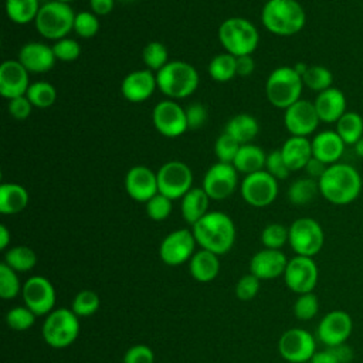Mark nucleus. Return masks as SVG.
Instances as JSON below:
<instances>
[{
  "label": "nucleus",
  "mask_w": 363,
  "mask_h": 363,
  "mask_svg": "<svg viewBox=\"0 0 363 363\" xmlns=\"http://www.w3.org/2000/svg\"><path fill=\"white\" fill-rule=\"evenodd\" d=\"M288 261L281 250L264 248L252 255L250 272L259 279H274L284 275Z\"/></svg>",
  "instance_id": "23"
},
{
  "label": "nucleus",
  "mask_w": 363,
  "mask_h": 363,
  "mask_svg": "<svg viewBox=\"0 0 363 363\" xmlns=\"http://www.w3.org/2000/svg\"><path fill=\"white\" fill-rule=\"evenodd\" d=\"M332 352L335 353L336 359L339 360V363H350L354 357V353H353V349L346 345V343H342V345H337V346H333L330 347Z\"/></svg>",
  "instance_id": "58"
},
{
  "label": "nucleus",
  "mask_w": 363,
  "mask_h": 363,
  "mask_svg": "<svg viewBox=\"0 0 363 363\" xmlns=\"http://www.w3.org/2000/svg\"><path fill=\"white\" fill-rule=\"evenodd\" d=\"M326 167H328V164H325L323 162H320L319 159H316V157L312 156V159L308 162V164L305 166L303 170L306 172L308 177L315 179V180H319L320 176L325 173Z\"/></svg>",
  "instance_id": "55"
},
{
  "label": "nucleus",
  "mask_w": 363,
  "mask_h": 363,
  "mask_svg": "<svg viewBox=\"0 0 363 363\" xmlns=\"http://www.w3.org/2000/svg\"><path fill=\"white\" fill-rule=\"evenodd\" d=\"M319 312V301L313 292L302 294L294 303V315L299 320H311Z\"/></svg>",
  "instance_id": "45"
},
{
  "label": "nucleus",
  "mask_w": 363,
  "mask_h": 363,
  "mask_svg": "<svg viewBox=\"0 0 363 363\" xmlns=\"http://www.w3.org/2000/svg\"><path fill=\"white\" fill-rule=\"evenodd\" d=\"M52 51H54L57 60L71 62V61H75L79 57L81 45L77 40L65 37V38H61V40L54 43Z\"/></svg>",
  "instance_id": "49"
},
{
  "label": "nucleus",
  "mask_w": 363,
  "mask_h": 363,
  "mask_svg": "<svg viewBox=\"0 0 363 363\" xmlns=\"http://www.w3.org/2000/svg\"><path fill=\"white\" fill-rule=\"evenodd\" d=\"M101 305V299L96 292L91 289H84L78 292L72 301V312L78 318H86L94 315Z\"/></svg>",
  "instance_id": "41"
},
{
  "label": "nucleus",
  "mask_w": 363,
  "mask_h": 363,
  "mask_svg": "<svg viewBox=\"0 0 363 363\" xmlns=\"http://www.w3.org/2000/svg\"><path fill=\"white\" fill-rule=\"evenodd\" d=\"M121 1H132V0H121Z\"/></svg>",
  "instance_id": "63"
},
{
  "label": "nucleus",
  "mask_w": 363,
  "mask_h": 363,
  "mask_svg": "<svg viewBox=\"0 0 363 363\" xmlns=\"http://www.w3.org/2000/svg\"><path fill=\"white\" fill-rule=\"evenodd\" d=\"M55 1H61V3H67V4H68V3L72 1V0H55Z\"/></svg>",
  "instance_id": "62"
},
{
  "label": "nucleus",
  "mask_w": 363,
  "mask_h": 363,
  "mask_svg": "<svg viewBox=\"0 0 363 363\" xmlns=\"http://www.w3.org/2000/svg\"><path fill=\"white\" fill-rule=\"evenodd\" d=\"M23 299L27 308L37 316H43L54 311L57 295L52 284L47 278L34 275L23 285Z\"/></svg>",
  "instance_id": "17"
},
{
  "label": "nucleus",
  "mask_w": 363,
  "mask_h": 363,
  "mask_svg": "<svg viewBox=\"0 0 363 363\" xmlns=\"http://www.w3.org/2000/svg\"><path fill=\"white\" fill-rule=\"evenodd\" d=\"M196 244L193 231L187 228L174 230L163 238L159 247V255L166 265L177 267L190 261L194 254Z\"/></svg>",
  "instance_id": "15"
},
{
  "label": "nucleus",
  "mask_w": 363,
  "mask_h": 363,
  "mask_svg": "<svg viewBox=\"0 0 363 363\" xmlns=\"http://www.w3.org/2000/svg\"><path fill=\"white\" fill-rule=\"evenodd\" d=\"M41 333L45 343L51 347H67L72 345L79 335V319L72 311L57 308L47 315Z\"/></svg>",
  "instance_id": "8"
},
{
  "label": "nucleus",
  "mask_w": 363,
  "mask_h": 363,
  "mask_svg": "<svg viewBox=\"0 0 363 363\" xmlns=\"http://www.w3.org/2000/svg\"><path fill=\"white\" fill-rule=\"evenodd\" d=\"M302 81H303L305 86H308L309 89L316 91L319 94L332 86L333 75L323 65H311L302 74Z\"/></svg>",
  "instance_id": "39"
},
{
  "label": "nucleus",
  "mask_w": 363,
  "mask_h": 363,
  "mask_svg": "<svg viewBox=\"0 0 363 363\" xmlns=\"http://www.w3.org/2000/svg\"><path fill=\"white\" fill-rule=\"evenodd\" d=\"M265 1H268V0H265Z\"/></svg>",
  "instance_id": "64"
},
{
  "label": "nucleus",
  "mask_w": 363,
  "mask_h": 363,
  "mask_svg": "<svg viewBox=\"0 0 363 363\" xmlns=\"http://www.w3.org/2000/svg\"><path fill=\"white\" fill-rule=\"evenodd\" d=\"M7 109H9V113L14 119L26 121L31 113L33 104L30 102V99L26 95H23V96H17V98L10 99L9 105H7Z\"/></svg>",
  "instance_id": "53"
},
{
  "label": "nucleus",
  "mask_w": 363,
  "mask_h": 363,
  "mask_svg": "<svg viewBox=\"0 0 363 363\" xmlns=\"http://www.w3.org/2000/svg\"><path fill=\"white\" fill-rule=\"evenodd\" d=\"M189 269L196 281L210 282L218 275L220 271L218 255L201 248L200 251H196L190 258Z\"/></svg>",
  "instance_id": "28"
},
{
  "label": "nucleus",
  "mask_w": 363,
  "mask_h": 363,
  "mask_svg": "<svg viewBox=\"0 0 363 363\" xmlns=\"http://www.w3.org/2000/svg\"><path fill=\"white\" fill-rule=\"evenodd\" d=\"M191 231L203 250L217 255L228 252L235 241V225L223 211H208L193 225Z\"/></svg>",
  "instance_id": "2"
},
{
  "label": "nucleus",
  "mask_w": 363,
  "mask_h": 363,
  "mask_svg": "<svg viewBox=\"0 0 363 363\" xmlns=\"http://www.w3.org/2000/svg\"><path fill=\"white\" fill-rule=\"evenodd\" d=\"M259 278L252 275L251 272L241 277L235 285V295L241 301H250L257 296L259 291Z\"/></svg>",
  "instance_id": "51"
},
{
  "label": "nucleus",
  "mask_w": 363,
  "mask_h": 363,
  "mask_svg": "<svg viewBox=\"0 0 363 363\" xmlns=\"http://www.w3.org/2000/svg\"><path fill=\"white\" fill-rule=\"evenodd\" d=\"M157 88L170 99H182L190 96L199 86L197 69L186 61H169L156 72Z\"/></svg>",
  "instance_id": "4"
},
{
  "label": "nucleus",
  "mask_w": 363,
  "mask_h": 363,
  "mask_svg": "<svg viewBox=\"0 0 363 363\" xmlns=\"http://www.w3.org/2000/svg\"><path fill=\"white\" fill-rule=\"evenodd\" d=\"M26 96L30 99L33 106L44 109L50 108L57 99V89L47 81H37L30 84Z\"/></svg>",
  "instance_id": "38"
},
{
  "label": "nucleus",
  "mask_w": 363,
  "mask_h": 363,
  "mask_svg": "<svg viewBox=\"0 0 363 363\" xmlns=\"http://www.w3.org/2000/svg\"><path fill=\"white\" fill-rule=\"evenodd\" d=\"M319 193L329 203L346 206L353 203L362 191V177L359 172L346 163L329 164L318 180Z\"/></svg>",
  "instance_id": "1"
},
{
  "label": "nucleus",
  "mask_w": 363,
  "mask_h": 363,
  "mask_svg": "<svg viewBox=\"0 0 363 363\" xmlns=\"http://www.w3.org/2000/svg\"><path fill=\"white\" fill-rule=\"evenodd\" d=\"M55 60L52 47L38 41H30L18 51V61L28 72H47L54 67Z\"/></svg>",
  "instance_id": "24"
},
{
  "label": "nucleus",
  "mask_w": 363,
  "mask_h": 363,
  "mask_svg": "<svg viewBox=\"0 0 363 363\" xmlns=\"http://www.w3.org/2000/svg\"><path fill=\"white\" fill-rule=\"evenodd\" d=\"M282 157L291 172L302 170L312 159V143L303 136L288 138L281 147Z\"/></svg>",
  "instance_id": "27"
},
{
  "label": "nucleus",
  "mask_w": 363,
  "mask_h": 363,
  "mask_svg": "<svg viewBox=\"0 0 363 363\" xmlns=\"http://www.w3.org/2000/svg\"><path fill=\"white\" fill-rule=\"evenodd\" d=\"M40 7L38 0H6V14L16 24L35 21Z\"/></svg>",
  "instance_id": "34"
},
{
  "label": "nucleus",
  "mask_w": 363,
  "mask_h": 363,
  "mask_svg": "<svg viewBox=\"0 0 363 363\" xmlns=\"http://www.w3.org/2000/svg\"><path fill=\"white\" fill-rule=\"evenodd\" d=\"M9 242H10V231L4 224H1L0 225V248L6 250Z\"/></svg>",
  "instance_id": "60"
},
{
  "label": "nucleus",
  "mask_w": 363,
  "mask_h": 363,
  "mask_svg": "<svg viewBox=\"0 0 363 363\" xmlns=\"http://www.w3.org/2000/svg\"><path fill=\"white\" fill-rule=\"evenodd\" d=\"M254 68H255V64L251 55L237 57V75L248 77L254 72Z\"/></svg>",
  "instance_id": "56"
},
{
  "label": "nucleus",
  "mask_w": 363,
  "mask_h": 363,
  "mask_svg": "<svg viewBox=\"0 0 363 363\" xmlns=\"http://www.w3.org/2000/svg\"><path fill=\"white\" fill-rule=\"evenodd\" d=\"M265 162H267V155L259 146L252 143H245L240 146L231 164L235 167L237 172L244 173L247 176V174L264 170Z\"/></svg>",
  "instance_id": "30"
},
{
  "label": "nucleus",
  "mask_w": 363,
  "mask_h": 363,
  "mask_svg": "<svg viewBox=\"0 0 363 363\" xmlns=\"http://www.w3.org/2000/svg\"><path fill=\"white\" fill-rule=\"evenodd\" d=\"M30 86L28 71L18 60H6L0 65V94L6 99L26 95Z\"/></svg>",
  "instance_id": "21"
},
{
  "label": "nucleus",
  "mask_w": 363,
  "mask_h": 363,
  "mask_svg": "<svg viewBox=\"0 0 363 363\" xmlns=\"http://www.w3.org/2000/svg\"><path fill=\"white\" fill-rule=\"evenodd\" d=\"M208 200L210 197L203 187H191L182 197V216L184 221L193 227L201 217H204L208 213Z\"/></svg>",
  "instance_id": "29"
},
{
  "label": "nucleus",
  "mask_w": 363,
  "mask_h": 363,
  "mask_svg": "<svg viewBox=\"0 0 363 363\" xmlns=\"http://www.w3.org/2000/svg\"><path fill=\"white\" fill-rule=\"evenodd\" d=\"M278 352L291 363L311 362L312 356L316 353V342L311 332L301 328H292L285 330L279 337Z\"/></svg>",
  "instance_id": "12"
},
{
  "label": "nucleus",
  "mask_w": 363,
  "mask_h": 363,
  "mask_svg": "<svg viewBox=\"0 0 363 363\" xmlns=\"http://www.w3.org/2000/svg\"><path fill=\"white\" fill-rule=\"evenodd\" d=\"M265 169L267 172L274 176L277 180H281V179H286L291 173V170L288 169L284 157H282V153H281V149H277V150H272L267 155V162H265Z\"/></svg>",
  "instance_id": "50"
},
{
  "label": "nucleus",
  "mask_w": 363,
  "mask_h": 363,
  "mask_svg": "<svg viewBox=\"0 0 363 363\" xmlns=\"http://www.w3.org/2000/svg\"><path fill=\"white\" fill-rule=\"evenodd\" d=\"M261 20L269 33L288 37L303 28L306 14L296 0H268L261 10Z\"/></svg>",
  "instance_id": "3"
},
{
  "label": "nucleus",
  "mask_w": 363,
  "mask_h": 363,
  "mask_svg": "<svg viewBox=\"0 0 363 363\" xmlns=\"http://www.w3.org/2000/svg\"><path fill=\"white\" fill-rule=\"evenodd\" d=\"M218 38L225 50L234 57L251 55L258 47L259 34L257 27L244 17H230L218 28Z\"/></svg>",
  "instance_id": "5"
},
{
  "label": "nucleus",
  "mask_w": 363,
  "mask_h": 363,
  "mask_svg": "<svg viewBox=\"0 0 363 363\" xmlns=\"http://www.w3.org/2000/svg\"><path fill=\"white\" fill-rule=\"evenodd\" d=\"M4 262L16 272H26L35 267L37 255L30 247L16 245L6 252Z\"/></svg>",
  "instance_id": "37"
},
{
  "label": "nucleus",
  "mask_w": 363,
  "mask_h": 363,
  "mask_svg": "<svg viewBox=\"0 0 363 363\" xmlns=\"http://www.w3.org/2000/svg\"><path fill=\"white\" fill-rule=\"evenodd\" d=\"M35 316L37 315L27 306H14L6 313V323L10 329L21 332L34 325Z\"/></svg>",
  "instance_id": "42"
},
{
  "label": "nucleus",
  "mask_w": 363,
  "mask_h": 363,
  "mask_svg": "<svg viewBox=\"0 0 363 363\" xmlns=\"http://www.w3.org/2000/svg\"><path fill=\"white\" fill-rule=\"evenodd\" d=\"M28 204V191L18 183L0 184V213L13 216L23 211Z\"/></svg>",
  "instance_id": "31"
},
{
  "label": "nucleus",
  "mask_w": 363,
  "mask_h": 363,
  "mask_svg": "<svg viewBox=\"0 0 363 363\" xmlns=\"http://www.w3.org/2000/svg\"><path fill=\"white\" fill-rule=\"evenodd\" d=\"M146 213L155 221L166 220L172 213V200L160 193L153 196L146 203Z\"/></svg>",
  "instance_id": "48"
},
{
  "label": "nucleus",
  "mask_w": 363,
  "mask_h": 363,
  "mask_svg": "<svg viewBox=\"0 0 363 363\" xmlns=\"http://www.w3.org/2000/svg\"><path fill=\"white\" fill-rule=\"evenodd\" d=\"M303 88L302 77L294 67H278L267 78L265 94L271 105L286 109L301 99Z\"/></svg>",
  "instance_id": "6"
},
{
  "label": "nucleus",
  "mask_w": 363,
  "mask_h": 363,
  "mask_svg": "<svg viewBox=\"0 0 363 363\" xmlns=\"http://www.w3.org/2000/svg\"><path fill=\"white\" fill-rule=\"evenodd\" d=\"M159 193L170 200L182 199L193 187V172L180 160H170L156 173Z\"/></svg>",
  "instance_id": "10"
},
{
  "label": "nucleus",
  "mask_w": 363,
  "mask_h": 363,
  "mask_svg": "<svg viewBox=\"0 0 363 363\" xmlns=\"http://www.w3.org/2000/svg\"><path fill=\"white\" fill-rule=\"evenodd\" d=\"M354 150H356L357 156L363 157V138H362V139L354 145Z\"/></svg>",
  "instance_id": "61"
},
{
  "label": "nucleus",
  "mask_w": 363,
  "mask_h": 363,
  "mask_svg": "<svg viewBox=\"0 0 363 363\" xmlns=\"http://www.w3.org/2000/svg\"><path fill=\"white\" fill-rule=\"evenodd\" d=\"M312 143V155L319 159L325 164L337 163L345 152V142L337 135L336 130H323L315 135L311 140Z\"/></svg>",
  "instance_id": "26"
},
{
  "label": "nucleus",
  "mask_w": 363,
  "mask_h": 363,
  "mask_svg": "<svg viewBox=\"0 0 363 363\" xmlns=\"http://www.w3.org/2000/svg\"><path fill=\"white\" fill-rule=\"evenodd\" d=\"M125 189L135 201L147 203L159 193L157 176L146 166H133L125 176Z\"/></svg>",
  "instance_id": "20"
},
{
  "label": "nucleus",
  "mask_w": 363,
  "mask_h": 363,
  "mask_svg": "<svg viewBox=\"0 0 363 363\" xmlns=\"http://www.w3.org/2000/svg\"><path fill=\"white\" fill-rule=\"evenodd\" d=\"M186 118L189 129H200L207 121V109L200 102H193L186 109Z\"/></svg>",
  "instance_id": "54"
},
{
  "label": "nucleus",
  "mask_w": 363,
  "mask_h": 363,
  "mask_svg": "<svg viewBox=\"0 0 363 363\" xmlns=\"http://www.w3.org/2000/svg\"><path fill=\"white\" fill-rule=\"evenodd\" d=\"M319 193L318 180L302 177L295 180L288 189V199L295 206H306L315 200Z\"/></svg>",
  "instance_id": "35"
},
{
  "label": "nucleus",
  "mask_w": 363,
  "mask_h": 363,
  "mask_svg": "<svg viewBox=\"0 0 363 363\" xmlns=\"http://www.w3.org/2000/svg\"><path fill=\"white\" fill-rule=\"evenodd\" d=\"M21 289L17 272L6 262L0 265V296L3 299H14Z\"/></svg>",
  "instance_id": "43"
},
{
  "label": "nucleus",
  "mask_w": 363,
  "mask_h": 363,
  "mask_svg": "<svg viewBox=\"0 0 363 363\" xmlns=\"http://www.w3.org/2000/svg\"><path fill=\"white\" fill-rule=\"evenodd\" d=\"M156 88V75L147 68L129 72L121 84V92L123 98L133 104H139L149 99Z\"/></svg>",
  "instance_id": "22"
},
{
  "label": "nucleus",
  "mask_w": 363,
  "mask_h": 363,
  "mask_svg": "<svg viewBox=\"0 0 363 363\" xmlns=\"http://www.w3.org/2000/svg\"><path fill=\"white\" fill-rule=\"evenodd\" d=\"M224 132L233 136L240 145H245L258 135L259 123L250 113H238L227 122Z\"/></svg>",
  "instance_id": "32"
},
{
  "label": "nucleus",
  "mask_w": 363,
  "mask_h": 363,
  "mask_svg": "<svg viewBox=\"0 0 363 363\" xmlns=\"http://www.w3.org/2000/svg\"><path fill=\"white\" fill-rule=\"evenodd\" d=\"M240 146L241 145L233 136L223 132L214 143V153L218 157V162L233 163Z\"/></svg>",
  "instance_id": "47"
},
{
  "label": "nucleus",
  "mask_w": 363,
  "mask_h": 363,
  "mask_svg": "<svg viewBox=\"0 0 363 363\" xmlns=\"http://www.w3.org/2000/svg\"><path fill=\"white\" fill-rule=\"evenodd\" d=\"M208 75L217 82H227L237 75V57L230 52L216 55L208 64Z\"/></svg>",
  "instance_id": "36"
},
{
  "label": "nucleus",
  "mask_w": 363,
  "mask_h": 363,
  "mask_svg": "<svg viewBox=\"0 0 363 363\" xmlns=\"http://www.w3.org/2000/svg\"><path fill=\"white\" fill-rule=\"evenodd\" d=\"M155 354L146 345H135L129 347L123 356V363H153Z\"/></svg>",
  "instance_id": "52"
},
{
  "label": "nucleus",
  "mask_w": 363,
  "mask_h": 363,
  "mask_svg": "<svg viewBox=\"0 0 363 363\" xmlns=\"http://www.w3.org/2000/svg\"><path fill=\"white\" fill-rule=\"evenodd\" d=\"M336 132L345 145H356L363 138V118L353 111H347L336 122Z\"/></svg>",
  "instance_id": "33"
},
{
  "label": "nucleus",
  "mask_w": 363,
  "mask_h": 363,
  "mask_svg": "<svg viewBox=\"0 0 363 363\" xmlns=\"http://www.w3.org/2000/svg\"><path fill=\"white\" fill-rule=\"evenodd\" d=\"M288 228L279 223L268 224L261 233V242L265 248L279 250L288 242Z\"/></svg>",
  "instance_id": "44"
},
{
  "label": "nucleus",
  "mask_w": 363,
  "mask_h": 363,
  "mask_svg": "<svg viewBox=\"0 0 363 363\" xmlns=\"http://www.w3.org/2000/svg\"><path fill=\"white\" fill-rule=\"evenodd\" d=\"M75 13L69 4L51 0L40 7L35 18V28L47 40L65 38L74 30Z\"/></svg>",
  "instance_id": "7"
},
{
  "label": "nucleus",
  "mask_w": 363,
  "mask_h": 363,
  "mask_svg": "<svg viewBox=\"0 0 363 363\" xmlns=\"http://www.w3.org/2000/svg\"><path fill=\"white\" fill-rule=\"evenodd\" d=\"M99 30V20L92 11H81L75 14L74 31L82 38L94 37Z\"/></svg>",
  "instance_id": "46"
},
{
  "label": "nucleus",
  "mask_w": 363,
  "mask_h": 363,
  "mask_svg": "<svg viewBox=\"0 0 363 363\" xmlns=\"http://www.w3.org/2000/svg\"><path fill=\"white\" fill-rule=\"evenodd\" d=\"M320 119L315 109L313 102L299 99L285 109L284 125L291 136H303L313 133Z\"/></svg>",
  "instance_id": "19"
},
{
  "label": "nucleus",
  "mask_w": 363,
  "mask_h": 363,
  "mask_svg": "<svg viewBox=\"0 0 363 363\" xmlns=\"http://www.w3.org/2000/svg\"><path fill=\"white\" fill-rule=\"evenodd\" d=\"M288 242L296 255L315 257L325 244V233L322 225L311 218H296L288 228Z\"/></svg>",
  "instance_id": "9"
},
{
  "label": "nucleus",
  "mask_w": 363,
  "mask_h": 363,
  "mask_svg": "<svg viewBox=\"0 0 363 363\" xmlns=\"http://www.w3.org/2000/svg\"><path fill=\"white\" fill-rule=\"evenodd\" d=\"M313 105L320 122L325 123H336L347 112L345 94L333 86L319 92Z\"/></svg>",
  "instance_id": "25"
},
{
  "label": "nucleus",
  "mask_w": 363,
  "mask_h": 363,
  "mask_svg": "<svg viewBox=\"0 0 363 363\" xmlns=\"http://www.w3.org/2000/svg\"><path fill=\"white\" fill-rule=\"evenodd\" d=\"M152 121L156 130L166 138H177L189 129L186 109L173 99L157 102L152 112Z\"/></svg>",
  "instance_id": "14"
},
{
  "label": "nucleus",
  "mask_w": 363,
  "mask_h": 363,
  "mask_svg": "<svg viewBox=\"0 0 363 363\" xmlns=\"http://www.w3.org/2000/svg\"><path fill=\"white\" fill-rule=\"evenodd\" d=\"M311 363H339V360L336 359L335 353L332 352L330 347H326L325 350H320V352H316L312 359H311Z\"/></svg>",
  "instance_id": "59"
},
{
  "label": "nucleus",
  "mask_w": 363,
  "mask_h": 363,
  "mask_svg": "<svg viewBox=\"0 0 363 363\" xmlns=\"http://www.w3.org/2000/svg\"><path fill=\"white\" fill-rule=\"evenodd\" d=\"M353 330L352 316L342 309L328 312L319 322L316 329L318 339L326 346L333 347L346 343Z\"/></svg>",
  "instance_id": "18"
},
{
  "label": "nucleus",
  "mask_w": 363,
  "mask_h": 363,
  "mask_svg": "<svg viewBox=\"0 0 363 363\" xmlns=\"http://www.w3.org/2000/svg\"><path fill=\"white\" fill-rule=\"evenodd\" d=\"M241 196L252 207H267L278 196V180L267 170L247 174L241 182Z\"/></svg>",
  "instance_id": "11"
},
{
  "label": "nucleus",
  "mask_w": 363,
  "mask_h": 363,
  "mask_svg": "<svg viewBox=\"0 0 363 363\" xmlns=\"http://www.w3.org/2000/svg\"><path fill=\"white\" fill-rule=\"evenodd\" d=\"M115 0H89L91 11L95 16H106L113 10Z\"/></svg>",
  "instance_id": "57"
},
{
  "label": "nucleus",
  "mask_w": 363,
  "mask_h": 363,
  "mask_svg": "<svg viewBox=\"0 0 363 363\" xmlns=\"http://www.w3.org/2000/svg\"><path fill=\"white\" fill-rule=\"evenodd\" d=\"M237 170L231 163H214L208 167L203 177V189L213 200H224L230 197L238 184Z\"/></svg>",
  "instance_id": "16"
},
{
  "label": "nucleus",
  "mask_w": 363,
  "mask_h": 363,
  "mask_svg": "<svg viewBox=\"0 0 363 363\" xmlns=\"http://www.w3.org/2000/svg\"><path fill=\"white\" fill-rule=\"evenodd\" d=\"M142 60L147 69L160 71L169 62V52L164 44L159 41H150L143 47Z\"/></svg>",
  "instance_id": "40"
},
{
  "label": "nucleus",
  "mask_w": 363,
  "mask_h": 363,
  "mask_svg": "<svg viewBox=\"0 0 363 363\" xmlns=\"http://www.w3.org/2000/svg\"><path fill=\"white\" fill-rule=\"evenodd\" d=\"M319 269L312 257L296 255L288 261L284 272V279L286 286L298 294L312 292L318 284Z\"/></svg>",
  "instance_id": "13"
}]
</instances>
